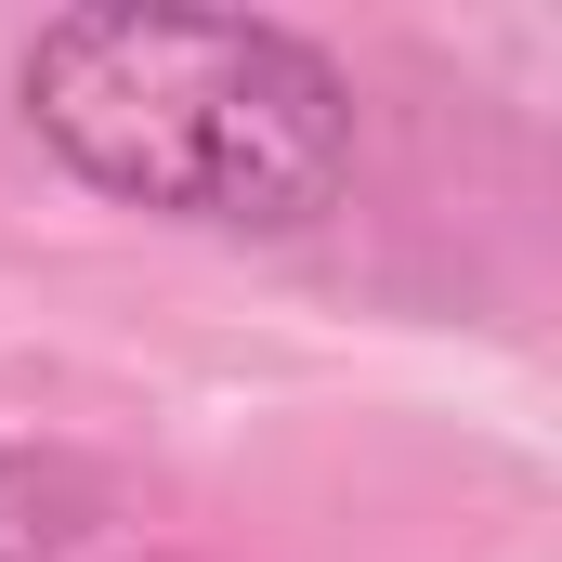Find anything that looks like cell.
Listing matches in <instances>:
<instances>
[{"mask_svg":"<svg viewBox=\"0 0 562 562\" xmlns=\"http://www.w3.org/2000/svg\"><path fill=\"white\" fill-rule=\"evenodd\" d=\"M13 119L79 196L183 236H236V249L314 236L367 157L340 53L276 13H210V0L53 13L13 53Z\"/></svg>","mask_w":562,"mask_h":562,"instance_id":"obj_1","label":"cell"},{"mask_svg":"<svg viewBox=\"0 0 562 562\" xmlns=\"http://www.w3.org/2000/svg\"><path fill=\"white\" fill-rule=\"evenodd\" d=\"M119 524V484L53 445H0V562H79Z\"/></svg>","mask_w":562,"mask_h":562,"instance_id":"obj_2","label":"cell"}]
</instances>
